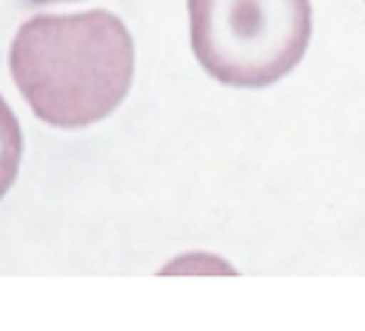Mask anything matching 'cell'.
Returning a JSON list of instances; mask_svg holds the SVG:
<instances>
[{"mask_svg":"<svg viewBox=\"0 0 365 331\" xmlns=\"http://www.w3.org/2000/svg\"><path fill=\"white\" fill-rule=\"evenodd\" d=\"M9 66L40 121L84 129L108 118L129 95L134 40L110 11L42 14L19 26Z\"/></svg>","mask_w":365,"mask_h":331,"instance_id":"cell-1","label":"cell"},{"mask_svg":"<svg viewBox=\"0 0 365 331\" xmlns=\"http://www.w3.org/2000/svg\"><path fill=\"white\" fill-rule=\"evenodd\" d=\"M192 53L226 87H271L310 45V0H187Z\"/></svg>","mask_w":365,"mask_h":331,"instance_id":"cell-2","label":"cell"},{"mask_svg":"<svg viewBox=\"0 0 365 331\" xmlns=\"http://www.w3.org/2000/svg\"><path fill=\"white\" fill-rule=\"evenodd\" d=\"M24 153V137L16 113L0 95V200L14 187Z\"/></svg>","mask_w":365,"mask_h":331,"instance_id":"cell-3","label":"cell"},{"mask_svg":"<svg viewBox=\"0 0 365 331\" xmlns=\"http://www.w3.org/2000/svg\"><path fill=\"white\" fill-rule=\"evenodd\" d=\"M32 6H42V3H68V0H29Z\"/></svg>","mask_w":365,"mask_h":331,"instance_id":"cell-4","label":"cell"}]
</instances>
